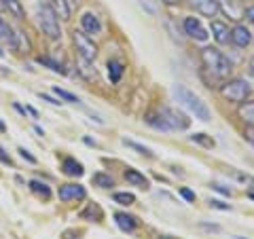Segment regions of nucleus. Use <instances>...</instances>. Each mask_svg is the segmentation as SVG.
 Wrapping results in <instances>:
<instances>
[{
    "label": "nucleus",
    "mask_w": 254,
    "mask_h": 239,
    "mask_svg": "<svg viewBox=\"0 0 254 239\" xmlns=\"http://www.w3.org/2000/svg\"><path fill=\"white\" fill-rule=\"evenodd\" d=\"M218 6H220V9L225 11L233 21H237V19L244 17V9H246V6H244L242 0H218Z\"/></svg>",
    "instance_id": "obj_12"
},
{
    "label": "nucleus",
    "mask_w": 254,
    "mask_h": 239,
    "mask_svg": "<svg viewBox=\"0 0 254 239\" xmlns=\"http://www.w3.org/2000/svg\"><path fill=\"white\" fill-rule=\"evenodd\" d=\"M248 72H250V76H254V58H250V61H248Z\"/></svg>",
    "instance_id": "obj_40"
},
{
    "label": "nucleus",
    "mask_w": 254,
    "mask_h": 239,
    "mask_svg": "<svg viewBox=\"0 0 254 239\" xmlns=\"http://www.w3.org/2000/svg\"><path fill=\"white\" fill-rule=\"evenodd\" d=\"M123 144H125V146H129V148H133L138 155H144V157H148V159H155V153H153V150L146 148V146H142V144H138V142L123 138Z\"/></svg>",
    "instance_id": "obj_25"
},
{
    "label": "nucleus",
    "mask_w": 254,
    "mask_h": 239,
    "mask_svg": "<svg viewBox=\"0 0 254 239\" xmlns=\"http://www.w3.org/2000/svg\"><path fill=\"white\" fill-rule=\"evenodd\" d=\"M11 47H13V51H17V53H28V51H30V41L26 38V34H23L21 30H17V32L13 34Z\"/></svg>",
    "instance_id": "obj_19"
},
{
    "label": "nucleus",
    "mask_w": 254,
    "mask_h": 239,
    "mask_svg": "<svg viewBox=\"0 0 254 239\" xmlns=\"http://www.w3.org/2000/svg\"><path fill=\"white\" fill-rule=\"evenodd\" d=\"M0 58H4V51L2 49H0Z\"/></svg>",
    "instance_id": "obj_43"
},
{
    "label": "nucleus",
    "mask_w": 254,
    "mask_h": 239,
    "mask_svg": "<svg viewBox=\"0 0 254 239\" xmlns=\"http://www.w3.org/2000/svg\"><path fill=\"white\" fill-rule=\"evenodd\" d=\"M125 180L129 182V184L138 186V188H148V178L144 176V174H140L138 170H131V167H127L125 170Z\"/></svg>",
    "instance_id": "obj_17"
},
{
    "label": "nucleus",
    "mask_w": 254,
    "mask_h": 239,
    "mask_svg": "<svg viewBox=\"0 0 254 239\" xmlns=\"http://www.w3.org/2000/svg\"><path fill=\"white\" fill-rule=\"evenodd\" d=\"M2 6L17 19H23V15H26L23 13V6H21V0H2Z\"/></svg>",
    "instance_id": "obj_23"
},
{
    "label": "nucleus",
    "mask_w": 254,
    "mask_h": 239,
    "mask_svg": "<svg viewBox=\"0 0 254 239\" xmlns=\"http://www.w3.org/2000/svg\"><path fill=\"white\" fill-rule=\"evenodd\" d=\"M172 93H174V98L178 100V104L180 106H185L189 113H193L195 119H199V121H210V108L205 106V102L199 98V95H195L190 89H187L185 85H174L172 87Z\"/></svg>",
    "instance_id": "obj_2"
},
{
    "label": "nucleus",
    "mask_w": 254,
    "mask_h": 239,
    "mask_svg": "<svg viewBox=\"0 0 254 239\" xmlns=\"http://www.w3.org/2000/svg\"><path fill=\"white\" fill-rule=\"evenodd\" d=\"M72 41H74V47L78 51V58H81L83 61H93L95 60L98 47H95V43L91 41V36H87L83 30H78L72 34Z\"/></svg>",
    "instance_id": "obj_5"
},
{
    "label": "nucleus",
    "mask_w": 254,
    "mask_h": 239,
    "mask_svg": "<svg viewBox=\"0 0 254 239\" xmlns=\"http://www.w3.org/2000/svg\"><path fill=\"white\" fill-rule=\"evenodd\" d=\"M2 129H4V125H2V123H0V131H2Z\"/></svg>",
    "instance_id": "obj_44"
},
{
    "label": "nucleus",
    "mask_w": 254,
    "mask_h": 239,
    "mask_svg": "<svg viewBox=\"0 0 254 239\" xmlns=\"http://www.w3.org/2000/svg\"><path fill=\"white\" fill-rule=\"evenodd\" d=\"M93 184L100 186V188H113L115 180H113V176H108V174L98 172V174H93Z\"/></svg>",
    "instance_id": "obj_24"
},
{
    "label": "nucleus",
    "mask_w": 254,
    "mask_h": 239,
    "mask_svg": "<svg viewBox=\"0 0 254 239\" xmlns=\"http://www.w3.org/2000/svg\"><path fill=\"white\" fill-rule=\"evenodd\" d=\"M62 172L66 174V176H70V178H78V176H83V174H85L83 165L78 163L76 159H72V157H68V159H64V161H62Z\"/></svg>",
    "instance_id": "obj_15"
},
{
    "label": "nucleus",
    "mask_w": 254,
    "mask_h": 239,
    "mask_svg": "<svg viewBox=\"0 0 254 239\" xmlns=\"http://www.w3.org/2000/svg\"><path fill=\"white\" fill-rule=\"evenodd\" d=\"M19 155H21L23 159H26V161H30V163H36V159H34V157H32V155L28 153V150H26V148H19Z\"/></svg>",
    "instance_id": "obj_37"
},
{
    "label": "nucleus",
    "mask_w": 254,
    "mask_h": 239,
    "mask_svg": "<svg viewBox=\"0 0 254 239\" xmlns=\"http://www.w3.org/2000/svg\"><path fill=\"white\" fill-rule=\"evenodd\" d=\"M30 190L34 195H38V197H43V199H49L51 197V188H49V184L47 182H41V180H30Z\"/></svg>",
    "instance_id": "obj_21"
},
{
    "label": "nucleus",
    "mask_w": 254,
    "mask_h": 239,
    "mask_svg": "<svg viewBox=\"0 0 254 239\" xmlns=\"http://www.w3.org/2000/svg\"><path fill=\"white\" fill-rule=\"evenodd\" d=\"M248 197H250V199H254V190H250V193H248Z\"/></svg>",
    "instance_id": "obj_42"
},
{
    "label": "nucleus",
    "mask_w": 254,
    "mask_h": 239,
    "mask_svg": "<svg viewBox=\"0 0 254 239\" xmlns=\"http://www.w3.org/2000/svg\"><path fill=\"white\" fill-rule=\"evenodd\" d=\"M38 63H41V66H47L49 70H53V72L66 74V70H64V66H62L60 61H55L53 58H38Z\"/></svg>",
    "instance_id": "obj_26"
},
{
    "label": "nucleus",
    "mask_w": 254,
    "mask_h": 239,
    "mask_svg": "<svg viewBox=\"0 0 254 239\" xmlns=\"http://www.w3.org/2000/svg\"><path fill=\"white\" fill-rule=\"evenodd\" d=\"M180 195L187 199V201H195V193L193 190H189V188H180Z\"/></svg>",
    "instance_id": "obj_34"
},
{
    "label": "nucleus",
    "mask_w": 254,
    "mask_h": 239,
    "mask_svg": "<svg viewBox=\"0 0 254 239\" xmlns=\"http://www.w3.org/2000/svg\"><path fill=\"white\" fill-rule=\"evenodd\" d=\"M212 188L218 190V193H222V195H227V197H231V188H225L222 184H212Z\"/></svg>",
    "instance_id": "obj_36"
},
{
    "label": "nucleus",
    "mask_w": 254,
    "mask_h": 239,
    "mask_svg": "<svg viewBox=\"0 0 254 239\" xmlns=\"http://www.w3.org/2000/svg\"><path fill=\"white\" fill-rule=\"evenodd\" d=\"M190 142H195V144H199V146H203V148H214V142L210 135H205V133H195V135H190Z\"/></svg>",
    "instance_id": "obj_27"
},
{
    "label": "nucleus",
    "mask_w": 254,
    "mask_h": 239,
    "mask_svg": "<svg viewBox=\"0 0 254 239\" xmlns=\"http://www.w3.org/2000/svg\"><path fill=\"white\" fill-rule=\"evenodd\" d=\"M0 36L6 38V41H9V43H11V38H13V34H11V28L6 26L2 17H0Z\"/></svg>",
    "instance_id": "obj_31"
},
{
    "label": "nucleus",
    "mask_w": 254,
    "mask_h": 239,
    "mask_svg": "<svg viewBox=\"0 0 254 239\" xmlns=\"http://www.w3.org/2000/svg\"><path fill=\"white\" fill-rule=\"evenodd\" d=\"M123 70H125V68H123L121 61H117V60L108 61V78H110V83H119V81H121Z\"/></svg>",
    "instance_id": "obj_22"
},
{
    "label": "nucleus",
    "mask_w": 254,
    "mask_h": 239,
    "mask_svg": "<svg viewBox=\"0 0 254 239\" xmlns=\"http://www.w3.org/2000/svg\"><path fill=\"white\" fill-rule=\"evenodd\" d=\"M0 161L6 163V165H11V159L6 157V153H4V148H2V146H0Z\"/></svg>",
    "instance_id": "obj_39"
},
{
    "label": "nucleus",
    "mask_w": 254,
    "mask_h": 239,
    "mask_svg": "<svg viewBox=\"0 0 254 239\" xmlns=\"http://www.w3.org/2000/svg\"><path fill=\"white\" fill-rule=\"evenodd\" d=\"M144 121H146L150 127H153V129H157V131H172L170 125L165 123L161 110H157V113H148V115L144 117Z\"/></svg>",
    "instance_id": "obj_18"
},
{
    "label": "nucleus",
    "mask_w": 254,
    "mask_h": 239,
    "mask_svg": "<svg viewBox=\"0 0 254 239\" xmlns=\"http://www.w3.org/2000/svg\"><path fill=\"white\" fill-rule=\"evenodd\" d=\"M252 43V32L242 26V23H235L231 28V45H235L237 49H246Z\"/></svg>",
    "instance_id": "obj_9"
},
{
    "label": "nucleus",
    "mask_w": 254,
    "mask_h": 239,
    "mask_svg": "<svg viewBox=\"0 0 254 239\" xmlns=\"http://www.w3.org/2000/svg\"><path fill=\"white\" fill-rule=\"evenodd\" d=\"M252 41H254V36H252Z\"/></svg>",
    "instance_id": "obj_46"
},
{
    "label": "nucleus",
    "mask_w": 254,
    "mask_h": 239,
    "mask_svg": "<svg viewBox=\"0 0 254 239\" xmlns=\"http://www.w3.org/2000/svg\"><path fill=\"white\" fill-rule=\"evenodd\" d=\"M161 115L165 119V123L170 125V129H178V131H185L189 129V125H190V119L185 115V113H180L178 108H161Z\"/></svg>",
    "instance_id": "obj_6"
},
{
    "label": "nucleus",
    "mask_w": 254,
    "mask_h": 239,
    "mask_svg": "<svg viewBox=\"0 0 254 239\" xmlns=\"http://www.w3.org/2000/svg\"><path fill=\"white\" fill-rule=\"evenodd\" d=\"M81 28L87 36H98L102 32V21L95 13H83L81 17Z\"/></svg>",
    "instance_id": "obj_10"
},
{
    "label": "nucleus",
    "mask_w": 254,
    "mask_h": 239,
    "mask_svg": "<svg viewBox=\"0 0 254 239\" xmlns=\"http://www.w3.org/2000/svg\"><path fill=\"white\" fill-rule=\"evenodd\" d=\"M140 4L144 6V9H146L150 15H155V13H157V6H155L153 0H140Z\"/></svg>",
    "instance_id": "obj_32"
},
{
    "label": "nucleus",
    "mask_w": 254,
    "mask_h": 239,
    "mask_svg": "<svg viewBox=\"0 0 254 239\" xmlns=\"http://www.w3.org/2000/svg\"><path fill=\"white\" fill-rule=\"evenodd\" d=\"M244 138L250 142V144H254V127H246V131H244Z\"/></svg>",
    "instance_id": "obj_35"
},
{
    "label": "nucleus",
    "mask_w": 254,
    "mask_h": 239,
    "mask_svg": "<svg viewBox=\"0 0 254 239\" xmlns=\"http://www.w3.org/2000/svg\"><path fill=\"white\" fill-rule=\"evenodd\" d=\"M115 222H117L119 229L125 231V233H131V231H136V227H138V218L129 216V214H125V212H117L115 214Z\"/></svg>",
    "instance_id": "obj_14"
},
{
    "label": "nucleus",
    "mask_w": 254,
    "mask_h": 239,
    "mask_svg": "<svg viewBox=\"0 0 254 239\" xmlns=\"http://www.w3.org/2000/svg\"><path fill=\"white\" fill-rule=\"evenodd\" d=\"M161 2H163V4H168V6H174V4H178L180 0H161Z\"/></svg>",
    "instance_id": "obj_41"
},
{
    "label": "nucleus",
    "mask_w": 254,
    "mask_h": 239,
    "mask_svg": "<svg viewBox=\"0 0 254 239\" xmlns=\"http://www.w3.org/2000/svg\"><path fill=\"white\" fill-rule=\"evenodd\" d=\"M51 6L60 19H64V21L70 19V13H72V9H70V0H53Z\"/></svg>",
    "instance_id": "obj_20"
},
{
    "label": "nucleus",
    "mask_w": 254,
    "mask_h": 239,
    "mask_svg": "<svg viewBox=\"0 0 254 239\" xmlns=\"http://www.w3.org/2000/svg\"><path fill=\"white\" fill-rule=\"evenodd\" d=\"M190 4L195 6V11L197 13H201L203 17H216L218 11H220V6H218V0H189Z\"/></svg>",
    "instance_id": "obj_11"
},
{
    "label": "nucleus",
    "mask_w": 254,
    "mask_h": 239,
    "mask_svg": "<svg viewBox=\"0 0 254 239\" xmlns=\"http://www.w3.org/2000/svg\"><path fill=\"white\" fill-rule=\"evenodd\" d=\"M237 115H240V119L248 127H254V100L242 102L240 108H237Z\"/></svg>",
    "instance_id": "obj_16"
},
{
    "label": "nucleus",
    "mask_w": 254,
    "mask_h": 239,
    "mask_svg": "<svg viewBox=\"0 0 254 239\" xmlns=\"http://www.w3.org/2000/svg\"><path fill=\"white\" fill-rule=\"evenodd\" d=\"M41 100H45V102H49V104H53V106H60L62 102H58V100H53L51 95H45V93H41Z\"/></svg>",
    "instance_id": "obj_38"
},
{
    "label": "nucleus",
    "mask_w": 254,
    "mask_h": 239,
    "mask_svg": "<svg viewBox=\"0 0 254 239\" xmlns=\"http://www.w3.org/2000/svg\"><path fill=\"white\" fill-rule=\"evenodd\" d=\"M58 197L60 201H81V199L87 197V190L83 184H62L58 188Z\"/></svg>",
    "instance_id": "obj_7"
},
{
    "label": "nucleus",
    "mask_w": 254,
    "mask_h": 239,
    "mask_svg": "<svg viewBox=\"0 0 254 239\" xmlns=\"http://www.w3.org/2000/svg\"><path fill=\"white\" fill-rule=\"evenodd\" d=\"M38 26H41L43 34H47V38H51V41H60L62 38V28H60V17L55 15L53 6L49 2H43L38 4Z\"/></svg>",
    "instance_id": "obj_3"
},
{
    "label": "nucleus",
    "mask_w": 254,
    "mask_h": 239,
    "mask_svg": "<svg viewBox=\"0 0 254 239\" xmlns=\"http://www.w3.org/2000/svg\"><path fill=\"white\" fill-rule=\"evenodd\" d=\"M53 93L58 95L60 100H64V102H70V104H78V102H81V100H78L74 93H70V91H66V89H60V87H53Z\"/></svg>",
    "instance_id": "obj_29"
},
{
    "label": "nucleus",
    "mask_w": 254,
    "mask_h": 239,
    "mask_svg": "<svg viewBox=\"0 0 254 239\" xmlns=\"http://www.w3.org/2000/svg\"><path fill=\"white\" fill-rule=\"evenodd\" d=\"M113 201L119 205H133L136 203V197H133V193H115Z\"/></svg>",
    "instance_id": "obj_28"
},
{
    "label": "nucleus",
    "mask_w": 254,
    "mask_h": 239,
    "mask_svg": "<svg viewBox=\"0 0 254 239\" xmlns=\"http://www.w3.org/2000/svg\"><path fill=\"white\" fill-rule=\"evenodd\" d=\"M210 208H214V210H222V212H231V205H227V203H222V201H218V199H210Z\"/></svg>",
    "instance_id": "obj_30"
},
{
    "label": "nucleus",
    "mask_w": 254,
    "mask_h": 239,
    "mask_svg": "<svg viewBox=\"0 0 254 239\" xmlns=\"http://www.w3.org/2000/svg\"><path fill=\"white\" fill-rule=\"evenodd\" d=\"M250 85L246 83V78H227L225 83L220 85V95L229 102H235V104H242L250 98Z\"/></svg>",
    "instance_id": "obj_4"
},
{
    "label": "nucleus",
    "mask_w": 254,
    "mask_h": 239,
    "mask_svg": "<svg viewBox=\"0 0 254 239\" xmlns=\"http://www.w3.org/2000/svg\"><path fill=\"white\" fill-rule=\"evenodd\" d=\"M185 34H189L190 38H195V41H208L210 38V34H208V30H205L203 26H201V21L197 19V17H187L185 19Z\"/></svg>",
    "instance_id": "obj_8"
},
{
    "label": "nucleus",
    "mask_w": 254,
    "mask_h": 239,
    "mask_svg": "<svg viewBox=\"0 0 254 239\" xmlns=\"http://www.w3.org/2000/svg\"><path fill=\"white\" fill-rule=\"evenodd\" d=\"M210 30H212L214 41H216L218 45H229V43H231V30H229L227 23H222V21H216V19H214V21H212V26H210Z\"/></svg>",
    "instance_id": "obj_13"
},
{
    "label": "nucleus",
    "mask_w": 254,
    "mask_h": 239,
    "mask_svg": "<svg viewBox=\"0 0 254 239\" xmlns=\"http://www.w3.org/2000/svg\"><path fill=\"white\" fill-rule=\"evenodd\" d=\"M244 17L248 23H254V6H246L244 9Z\"/></svg>",
    "instance_id": "obj_33"
},
{
    "label": "nucleus",
    "mask_w": 254,
    "mask_h": 239,
    "mask_svg": "<svg viewBox=\"0 0 254 239\" xmlns=\"http://www.w3.org/2000/svg\"><path fill=\"white\" fill-rule=\"evenodd\" d=\"M233 72V63L222 51L214 47H205L201 51V78L208 87L222 85Z\"/></svg>",
    "instance_id": "obj_1"
},
{
    "label": "nucleus",
    "mask_w": 254,
    "mask_h": 239,
    "mask_svg": "<svg viewBox=\"0 0 254 239\" xmlns=\"http://www.w3.org/2000/svg\"><path fill=\"white\" fill-rule=\"evenodd\" d=\"M237 239H244V237H237Z\"/></svg>",
    "instance_id": "obj_45"
}]
</instances>
